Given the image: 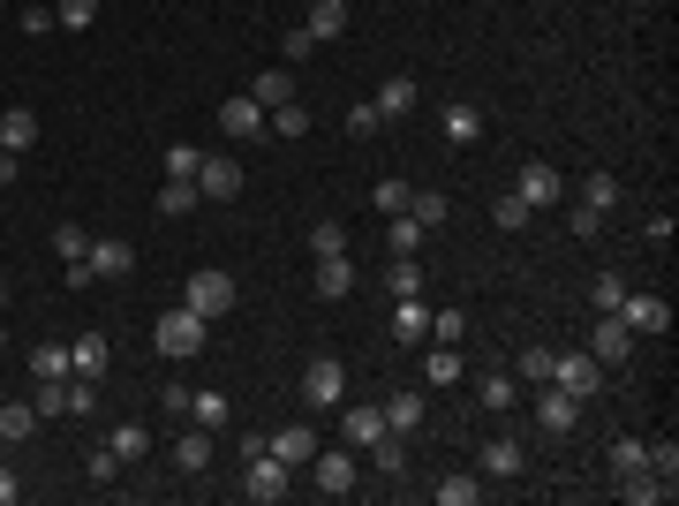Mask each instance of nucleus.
<instances>
[{
  "mask_svg": "<svg viewBox=\"0 0 679 506\" xmlns=\"http://www.w3.org/2000/svg\"><path fill=\"white\" fill-rule=\"evenodd\" d=\"M204 340H212V318H196L189 303H174L167 318L152 326V347H159L167 363H189V355H204Z\"/></svg>",
  "mask_w": 679,
  "mask_h": 506,
  "instance_id": "nucleus-1",
  "label": "nucleus"
},
{
  "mask_svg": "<svg viewBox=\"0 0 679 506\" xmlns=\"http://www.w3.org/2000/svg\"><path fill=\"white\" fill-rule=\"evenodd\" d=\"M181 303H189L196 318H227V311L242 303V288H234V273H219V265H204V273H189V288H181Z\"/></svg>",
  "mask_w": 679,
  "mask_h": 506,
  "instance_id": "nucleus-2",
  "label": "nucleus"
},
{
  "mask_svg": "<svg viewBox=\"0 0 679 506\" xmlns=\"http://www.w3.org/2000/svg\"><path fill=\"white\" fill-rule=\"evenodd\" d=\"M287 492H295V469H287V461H272V454H249V461H242V499L280 506Z\"/></svg>",
  "mask_w": 679,
  "mask_h": 506,
  "instance_id": "nucleus-3",
  "label": "nucleus"
},
{
  "mask_svg": "<svg viewBox=\"0 0 679 506\" xmlns=\"http://www.w3.org/2000/svg\"><path fill=\"white\" fill-rule=\"evenodd\" d=\"M347 401V363L340 355H310L303 363V408H340Z\"/></svg>",
  "mask_w": 679,
  "mask_h": 506,
  "instance_id": "nucleus-4",
  "label": "nucleus"
},
{
  "mask_svg": "<svg viewBox=\"0 0 679 506\" xmlns=\"http://www.w3.org/2000/svg\"><path fill=\"white\" fill-rule=\"evenodd\" d=\"M513 197H521L528 212H551V204H566V174L551 167V160H528V167L513 174Z\"/></svg>",
  "mask_w": 679,
  "mask_h": 506,
  "instance_id": "nucleus-5",
  "label": "nucleus"
},
{
  "mask_svg": "<svg viewBox=\"0 0 679 506\" xmlns=\"http://www.w3.org/2000/svg\"><path fill=\"white\" fill-rule=\"evenodd\" d=\"M219 137H234V144H257V137H272V129H265V106H257L249 91H234V99L219 106Z\"/></svg>",
  "mask_w": 679,
  "mask_h": 506,
  "instance_id": "nucleus-6",
  "label": "nucleus"
},
{
  "mask_svg": "<svg viewBox=\"0 0 679 506\" xmlns=\"http://www.w3.org/2000/svg\"><path fill=\"white\" fill-rule=\"evenodd\" d=\"M377 439H385V408H370V401H355V408H347V401H340V446L370 454Z\"/></svg>",
  "mask_w": 679,
  "mask_h": 506,
  "instance_id": "nucleus-7",
  "label": "nucleus"
},
{
  "mask_svg": "<svg viewBox=\"0 0 679 506\" xmlns=\"http://www.w3.org/2000/svg\"><path fill=\"white\" fill-rule=\"evenodd\" d=\"M310 484L325 499H347L355 492V446H333V454H310Z\"/></svg>",
  "mask_w": 679,
  "mask_h": 506,
  "instance_id": "nucleus-8",
  "label": "nucleus"
},
{
  "mask_svg": "<svg viewBox=\"0 0 679 506\" xmlns=\"http://www.w3.org/2000/svg\"><path fill=\"white\" fill-rule=\"evenodd\" d=\"M551 385H566L574 401H589V393L604 385V363H597V355H551Z\"/></svg>",
  "mask_w": 679,
  "mask_h": 506,
  "instance_id": "nucleus-9",
  "label": "nucleus"
},
{
  "mask_svg": "<svg viewBox=\"0 0 679 506\" xmlns=\"http://www.w3.org/2000/svg\"><path fill=\"white\" fill-rule=\"evenodd\" d=\"M589 355H597L604 370L635 355V333H627V318H619V311H597V340H589Z\"/></svg>",
  "mask_w": 679,
  "mask_h": 506,
  "instance_id": "nucleus-10",
  "label": "nucleus"
},
{
  "mask_svg": "<svg viewBox=\"0 0 679 506\" xmlns=\"http://www.w3.org/2000/svg\"><path fill=\"white\" fill-rule=\"evenodd\" d=\"M196 197H212V204H234V197H242V167L212 152V160L196 167Z\"/></svg>",
  "mask_w": 679,
  "mask_h": 506,
  "instance_id": "nucleus-11",
  "label": "nucleus"
},
{
  "mask_svg": "<svg viewBox=\"0 0 679 506\" xmlns=\"http://www.w3.org/2000/svg\"><path fill=\"white\" fill-rule=\"evenodd\" d=\"M574 416H581V401L566 393V385H536V423L559 439V431H574Z\"/></svg>",
  "mask_w": 679,
  "mask_h": 506,
  "instance_id": "nucleus-12",
  "label": "nucleus"
},
{
  "mask_svg": "<svg viewBox=\"0 0 679 506\" xmlns=\"http://www.w3.org/2000/svg\"><path fill=\"white\" fill-rule=\"evenodd\" d=\"M265 454H272V461H287V469H310L318 431H310V423H287V431H272V439H265Z\"/></svg>",
  "mask_w": 679,
  "mask_h": 506,
  "instance_id": "nucleus-13",
  "label": "nucleus"
},
{
  "mask_svg": "<svg viewBox=\"0 0 679 506\" xmlns=\"http://www.w3.org/2000/svg\"><path fill=\"white\" fill-rule=\"evenodd\" d=\"M619 318H627V333L642 340V333H665L672 326V311H665V295H635L627 288V303H619Z\"/></svg>",
  "mask_w": 679,
  "mask_h": 506,
  "instance_id": "nucleus-14",
  "label": "nucleus"
},
{
  "mask_svg": "<svg viewBox=\"0 0 679 506\" xmlns=\"http://www.w3.org/2000/svg\"><path fill=\"white\" fill-rule=\"evenodd\" d=\"M521 469H528V446H521L513 431L484 439V477H521Z\"/></svg>",
  "mask_w": 679,
  "mask_h": 506,
  "instance_id": "nucleus-15",
  "label": "nucleus"
},
{
  "mask_svg": "<svg viewBox=\"0 0 679 506\" xmlns=\"http://www.w3.org/2000/svg\"><path fill=\"white\" fill-rule=\"evenodd\" d=\"M415 99H423V91H415V76H385L370 106H377L385 122H408V114H415Z\"/></svg>",
  "mask_w": 679,
  "mask_h": 506,
  "instance_id": "nucleus-16",
  "label": "nucleus"
},
{
  "mask_svg": "<svg viewBox=\"0 0 679 506\" xmlns=\"http://www.w3.org/2000/svg\"><path fill=\"white\" fill-rule=\"evenodd\" d=\"M174 469H181V477H204V469H212V431H196V423L174 431Z\"/></svg>",
  "mask_w": 679,
  "mask_h": 506,
  "instance_id": "nucleus-17",
  "label": "nucleus"
},
{
  "mask_svg": "<svg viewBox=\"0 0 679 506\" xmlns=\"http://www.w3.org/2000/svg\"><path fill=\"white\" fill-rule=\"evenodd\" d=\"M68 363H76V378H106V363H114V340H106V333L68 340Z\"/></svg>",
  "mask_w": 679,
  "mask_h": 506,
  "instance_id": "nucleus-18",
  "label": "nucleus"
},
{
  "mask_svg": "<svg viewBox=\"0 0 679 506\" xmlns=\"http://www.w3.org/2000/svg\"><path fill=\"white\" fill-rule=\"evenodd\" d=\"M438 137H446V144H476V137H484V114H476L469 99H453V106L438 114Z\"/></svg>",
  "mask_w": 679,
  "mask_h": 506,
  "instance_id": "nucleus-19",
  "label": "nucleus"
},
{
  "mask_svg": "<svg viewBox=\"0 0 679 506\" xmlns=\"http://www.w3.org/2000/svg\"><path fill=\"white\" fill-rule=\"evenodd\" d=\"M30 144H38V114H30V106H8V114H0V152L23 160Z\"/></svg>",
  "mask_w": 679,
  "mask_h": 506,
  "instance_id": "nucleus-20",
  "label": "nucleus"
},
{
  "mask_svg": "<svg viewBox=\"0 0 679 506\" xmlns=\"http://www.w3.org/2000/svg\"><path fill=\"white\" fill-rule=\"evenodd\" d=\"M129 273H137L129 242H91V280H129Z\"/></svg>",
  "mask_w": 679,
  "mask_h": 506,
  "instance_id": "nucleus-21",
  "label": "nucleus"
},
{
  "mask_svg": "<svg viewBox=\"0 0 679 506\" xmlns=\"http://www.w3.org/2000/svg\"><path fill=\"white\" fill-rule=\"evenodd\" d=\"M189 423H196V431H212V439H219V431H227V423H234V408H227V393H212V385H204V393H189Z\"/></svg>",
  "mask_w": 679,
  "mask_h": 506,
  "instance_id": "nucleus-22",
  "label": "nucleus"
},
{
  "mask_svg": "<svg viewBox=\"0 0 679 506\" xmlns=\"http://www.w3.org/2000/svg\"><path fill=\"white\" fill-rule=\"evenodd\" d=\"M385 431H400V439L423 431V393H415V385H400V393L385 401Z\"/></svg>",
  "mask_w": 679,
  "mask_h": 506,
  "instance_id": "nucleus-23",
  "label": "nucleus"
},
{
  "mask_svg": "<svg viewBox=\"0 0 679 506\" xmlns=\"http://www.w3.org/2000/svg\"><path fill=\"white\" fill-rule=\"evenodd\" d=\"M423 333H431V311H423V295L393 303V340H400V347H423Z\"/></svg>",
  "mask_w": 679,
  "mask_h": 506,
  "instance_id": "nucleus-24",
  "label": "nucleus"
},
{
  "mask_svg": "<svg viewBox=\"0 0 679 506\" xmlns=\"http://www.w3.org/2000/svg\"><path fill=\"white\" fill-rule=\"evenodd\" d=\"M303 30H310L318 46H333L340 30H347V0H310V15H303Z\"/></svg>",
  "mask_w": 679,
  "mask_h": 506,
  "instance_id": "nucleus-25",
  "label": "nucleus"
},
{
  "mask_svg": "<svg viewBox=\"0 0 679 506\" xmlns=\"http://www.w3.org/2000/svg\"><path fill=\"white\" fill-rule=\"evenodd\" d=\"M619 492H627L635 506H665L679 484H672V477H657V469H642V477H619Z\"/></svg>",
  "mask_w": 679,
  "mask_h": 506,
  "instance_id": "nucleus-26",
  "label": "nucleus"
},
{
  "mask_svg": "<svg viewBox=\"0 0 679 506\" xmlns=\"http://www.w3.org/2000/svg\"><path fill=\"white\" fill-rule=\"evenodd\" d=\"M355 280H362V273H355L347 257H318V295H325V303H340V295H355Z\"/></svg>",
  "mask_w": 679,
  "mask_h": 506,
  "instance_id": "nucleus-27",
  "label": "nucleus"
},
{
  "mask_svg": "<svg viewBox=\"0 0 679 506\" xmlns=\"http://www.w3.org/2000/svg\"><path fill=\"white\" fill-rule=\"evenodd\" d=\"M446 212H453V204H446V189H408V219H415L423 235H431V227H446Z\"/></svg>",
  "mask_w": 679,
  "mask_h": 506,
  "instance_id": "nucleus-28",
  "label": "nucleus"
},
{
  "mask_svg": "<svg viewBox=\"0 0 679 506\" xmlns=\"http://www.w3.org/2000/svg\"><path fill=\"white\" fill-rule=\"evenodd\" d=\"M423 378H431V385H461V378H469V363H461V347H446V340H438V347L423 355Z\"/></svg>",
  "mask_w": 679,
  "mask_h": 506,
  "instance_id": "nucleus-29",
  "label": "nucleus"
},
{
  "mask_svg": "<svg viewBox=\"0 0 679 506\" xmlns=\"http://www.w3.org/2000/svg\"><path fill=\"white\" fill-rule=\"evenodd\" d=\"M385 295H393V303L423 295V265H415V257H393V265H385Z\"/></svg>",
  "mask_w": 679,
  "mask_h": 506,
  "instance_id": "nucleus-30",
  "label": "nucleus"
},
{
  "mask_svg": "<svg viewBox=\"0 0 679 506\" xmlns=\"http://www.w3.org/2000/svg\"><path fill=\"white\" fill-rule=\"evenodd\" d=\"M30 378H76L68 347H61V340H38V347H30Z\"/></svg>",
  "mask_w": 679,
  "mask_h": 506,
  "instance_id": "nucleus-31",
  "label": "nucleus"
},
{
  "mask_svg": "<svg viewBox=\"0 0 679 506\" xmlns=\"http://www.w3.org/2000/svg\"><path fill=\"white\" fill-rule=\"evenodd\" d=\"M106 446H114V461L129 469V461H144V454H152V431H144V423H114V439H106Z\"/></svg>",
  "mask_w": 679,
  "mask_h": 506,
  "instance_id": "nucleus-32",
  "label": "nucleus"
},
{
  "mask_svg": "<svg viewBox=\"0 0 679 506\" xmlns=\"http://www.w3.org/2000/svg\"><path fill=\"white\" fill-rule=\"evenodd\" d=\"M476 393H484V408H491V416H507L513 393H521V378H513V370H484V385H476Z\"/></svg>",
  "mask_w": 679,
  "mask_h": 506,
  "instance_id": "nucleus-33",
  "label": "nucleus"
},
{
  "mask_svg": "<svg viewBox=\"0 0 679 506\" xmlns=\"http://www.w3.org/2000/svg\"><path fill=\"white\" fill-rule=\"evenodd\" d=\"M249 99H257V106H265V114H272V106H287V99H295V76H287V68H265V76H257V91H249Z\"/></svg>",
  "mask_w": 679,
  "mask_h": 506,
  "instance_id": "nucleus-34",
  "label": "nucleus"
},
{
  "mask_svg": "<svg viewBox=\"0 0 679 506\" xmlns=\"http://www.w3.org/2000/svg\"><path fill=\"white\" fill-rule=\"evenodd\" d=\"M574 204H589V212H604V219H612V212H619V181H612V174H589Z\"/></svg>",
  "mask_w": 679,
  "mask_h": 506,
  "instance_id": "nucleus-35",
  "label": "nucleus"
},
{
  "mask_svg": "<svg viewBox=\"0 0 679 506\" xmlns=\"http://www.w3.org/2000/svg\"><path fill=\"white\" fill-rule=\"evenodd\" d=\"M370 469H377V477H400V469H408V439H400V431H385V439L370 446Z\"/></svg>",
  "mask_w": 679,
  "mask_h": 506,
  "instance_id": "nucleus-36",
  "label": "nucleus"
},
{
  "mask_svg": "<svg viewBox=\"0 0 679 506\" xmlns=\"http://www.w3.org/2000/svg\"><path fill=\"white\" fill-rule=\"evenodd\" d=\"M196 204H204V197H196V181H167V189H159V219H189Z\"/></svg>",
  "mask_w": 679,
  "mask_h": 506,
  "instance_id": "nucleus-37",
  "label": "nucleus"
},
{
  "mask_svg": "<svg viewBox=\"0 0 679 506\" xmlns=\"http://www.w3.org/2000/svg\"><path fill=\"white\" fill-rule=\"evenodd\" d=\"M265 129H272V137H303V129H310V106H303V99H287V106H272V114H265Z\"/></svg>",
  "mask_w": 679,
  "mask_h": 506,
  "instance_id": "nucleus-38",
  "label": "nucleus"
},
{
  "mask_svg": "<svg viewBox=\"0 0 679 506\" xmlns=\"http://www.w3.org/2000/svg\"><path fill=\"white\" fill-rule=\"evenodd\" d=\"M385 250H393V257H415V250H423V227H415L408 212H393V227H385Z\"/></svg>",
  "mask_w": 679,
  "mask_h": 506,
  "instance_id": "nucleus-39",
  "label": "nucleus"
},
{
  "mask_svg": "<svg viewBox=\"0 0 679 506\" xmlns=\"http://www.w3.org/2000/svg\"><path fill=\"white\" fill-rule=\"evenodd\" d=\"M38 431V408H23V401H0V439L15 446V439H30Z\"/></svg>",
  "mask_w": 679,
  "mask_h": 506,
  "instance_id": "nucleus-40",
  "label": "nucleus"
},
{
  "mask_svg": "<svg viewBox=\"0 0 679 506\" xmlns=\"http://www.w3.org/2000/svg\"><path fill=\"white\" fill-rule=\"evenodd\" d=\"M310 257H347V227H340V219H318V227H310Z\"/></svg>",
  "mask_w": 679,
  "mask_h": 506,
  "instance_id": "nucleus-41",
  "label": "nucleus"
},
{
  "mask_svg": "<svg viewBox=\"0 0 679 506\" xmlns=\"http://www.w3.org/2000/svg\"><path fill=\"white\" fill-rule=\"evenodd\" d=\"M528 219H536V212H528V204H521V197H491V227H507V235H521V227H528Z\"/></svg>",
  "mask_w": 679,
  "mask_h": 506,
  "instance_id": "nucleus-42",
  "label": "nucleus"
},
{
  "mask_svg": "<svg viewBox=\"0 0 679 506\" xmlns=\"http://www.w3.org/2000/svg\"><path fill=\"white\" fill-rule=\"evenodd\" d=\"M53 250H61V265H76V257H91V235H84L76 219H61V227H53Z\"/></svg>",
  "mask_w": 679,
  "mask_h": 506,
  "instance_id": "nucleus-43",
  "label": "nucleus"
},
{
  "mask_svg": "<svg viewBox=\"0 0 679 506\" xmlns=\"http://www.w3.org/2000/svg\"><path fill=\"white\" fill-rule=\"evenodd\" d=\"M642 469H650V446L642 439H619L612 446V477H642Z\"/></svg>",
  "mask_w": 679,
  "mask_h": 506,
  "instance_id": "nucleus-44",
  "label": "nucleus"
},
{
  "mask_svg": "<svg viewBox=\"0 0 679 506\" xmlns=\"http://www.w3.org/2000/svg\"><path fill=\"white\" fill-rule=\"evenodd\" d=\"M513 378H521V385H551V347H528V355L513 363Z\"/></svg>",
  "mask_w": 679,
  "mask_h": 506,
  "instance_id": "nucleus-45",
  "label": "nucleus"
},
{
  "mask_svg": "<svg viewBox=\"0 0 679 506\" xmlns=\"http://www.w3.org/2000/svg\"><path fill=\"white\" fill-rule=\"evenodd\" d=\"M196 167H204L196 144H167V181H196Z\"/></svg>",
  "mask_w": 679,
  "mask_h": 506,
  "instance_id": "nucleus-46",
  "label": "nucleus"
},
{
  "mask_svg": "<svg viewBox=\"0 0 679 506\" xmlns=\"http://www.w3.org/2000/svg\"><path fill=\"white\" fill-rule=\"evenodd\" d=\"M476 499H484L476 477H446V484H438V506H476Z\"/></svg>",
  "mask_w": 679,
  "mask_h": 506,
  "instance_id": "nucleus-47",
  "label": "nucleus"
},
{
  "mask_svg": "<svg viewBox=\"0 0 679 506\" xmlns=\"http://www.w3.org/2000/svg\"><path fill=\"white\" fill-rule=\"evenodd\" d=\"M61 393H68V416H91L99 408V378H68Z\"/></svg>",
  "mask_w": 679,
  "mask_h": 506,
  "instance_id": "nucleus-48",
  "label": "nucleus"
},
{
  "mask_svg": "<svg viewBox=\"0 0 679 506\" xmlns=\"http://www.w3.org/2000/svg\"><path fill=\"white\" fill-rule=\"evenodd\" d=\"M461 333H469V318H461V311H431V340L461 347Z\"/></svg>",
  "mask_w": 679,
  "mask_h": 506,
  "instance_id": "nucleus-49",
  "label": "nucleus"
},
{
  "mask_svg": "<svg viewBox=\"0 0 679 506\" xmlns=\"http://www.w3.org/2000/svg\"><path fill=\"white\" fill-rule=\"evenodd\" d=\"M377 129H385V114H377V106H370V99H362V106H355V114H347V137H355V144H362V137H377Z\"/></svg>",
  "mask_w": 679,
  "mask_h": 506,
  "instance_id": "nucleus-50",
  "label": "nucleus"
},
{
  "mask_svg": "<svg viewBox=\"0 0 679 506\" xmlns=\"http://www.w3.org/2000/svg\"><path fill=\"white\" fill-rule=\"evenodd\" d=\"M84 477H91V484H114V477H121V461H114V446H99V454H84Z\"/></svg>",
  "mask_w": 679,
  "mask_h": 506,
  "instance_id": "nucleus-51",
  "label": "nucleus"
},
{
  "mask_svg": "<svg viewBox=\"0 0 679 506\" xmlns=\"http://www.w3.org/2000/svg\"><path fill=\"white\" fill-rule=\"evenodd\" d=\"M99 23V0H61V30H91Z\"/></svg>",
  "mask_w": 679,
  "mask_h": 506,
  "instance_id": "nucleus-52",
  "label": "nucleus"
},
{
  "mask_svg": "<svg viewBox=\"0 0 679 506\" xmlns=\"http://www.w3.org/2000/svg\"><path fill=\"white\" fill-rule=\"evenodd\" d=\"M377 212H385V219L408 212V181H377Z\"/></svg>",
  "mask_w": 679,
  "mask_h": 506,
  "instance_id": "nucleus-53",
  "label": "nucleus"
},
{
  "mask_svg": "<svg viewBox=\"0 0 679 506\" xmlns=\"http://www.w3.org/2000/svg\"><path fill=\"white\" fill-rule=\"evenodd\" d=\"M619 303H627V280L604 273V280H597V311H619Z\"/></svg>",
  "mask_w": 679,
  "mask_h": 506,
  "instance_id": "nucleus-54",
  "label": "nucleus"
},
{
  "mask_svg": "<svg viewBox=\"0 0 679 506\" xmlns=\"http://www.w3.org/2000/svg\"><path fill=\"white\" fill-rule=\"evenodd\" d=\"M650 469H657V477H679V446H672V439L650 446Z\"/></svg>",
  "mask_w": 679,
  "mask_h": 506,
  "instance_id": "nucleus-55",
  "label": "nucleus"
},
{
  "mask_svg": "<svg viewBox=\"0 0 679 506\" xmlns=\"http://www.w3.org/2000/svg\"><path fill=\"white\" fill-rule=\"evenodd\" d=\"M159 408H167V416H189V385H181V378L159 385Z\"/></svg>",
  "mask_w": 679,
  "mask_h": 506,
  "instance_id": "nucleus-56",
  "label": "nucleus"
},
{
  "mask_svg": "<svg viewBox=\"0 0 679 506\" xmlns=\"http://www.w3.org/2000/svg\"><path fill=\"white\" fill-rule=\"evenodd\" d=\"M566 227H574V235H581V242H589V235H597V227H604V212H589V204H574V212H566Z\"/></svg>",
  "mask_w": 679,
  "mask_h": 506,
  "instance_id": "nucleus-57",
  "label": "nucleus"
},
{
  "mask_svg": "<svg viewBox=\"0 0 679 506\" xmlns=\"http://www.w3.org/2000/svg\"><path fill=\"white\" fill-rule=\"evenodd\" d=\"M310 53H318V38H310V30L295 23V30H287V61H310Z\"/></svg>",
  "mask_w": 679,
  "mask_h": 506,
  "instance_id": "nucleus-58",
  "label": "nucleus"
},
{
  "mask_svg": "<svg viewBox=\"0 0 679 506\" xmlns=\"http://www.w3.org/2000/svg\"><path fill=\"white\" fill-rule=\"evenodd\" d=\"M23 499V477H15V469H0V506H15Z\"/></svg>",
  "mask_w": 679,
  "mask_h": 506,
  "instance_id": "nucleus-59",
  "label": "nucleus"
},
{
  "mask_svg": "<svg viewBox=\"0 0 679 506\" xmlns=\"http://www.w3.org/2000/svg\"><path fill=\"white\" fill-rule=\"evenodd\" d=\"M15 174H23V160H15V152H0V189H15Z\"/></svg>",
  "mask_w": 679,
  "mask_h": 506,
  "instance_id": "nucleus-60",
  "label": "nucleus"
},
{
  "mask_svg": "<svg viewBox=\"0 0 679 506\" xmlns=\"http://www.w3.org/2000/svg\"><path fill=\"white\" fill-rule=\"evenodd\" d=\"M0 347H8V318H0Z\"/></svg>",
  "mask_w": 679,
  "mask_h": 506,
  "instance_id": "nucleus-61",
  "label": "nucleus"
},
{
  "mask_svg": "<svg viewBox=\"0 0 679 506\" xmlns=\"http://www.w3.org/2000/svg\"><path fill=\"white\" fill-rule=\"evenodd\" d=\"M0 401H8V393H0Z\"/></svg>",
  "mask_w": 679,
  "mask_h": 506,
  "instance_id": "nucleus-62",
  "label": "nucleus"
},
{
  "mask_svg": "<svg viewBox=\"0 0 679 506\" xmlns=\"http://www.w3.org/2000/svg\"><path fill=\"white\" fill-rule=\"evenodd\" d=\"M0 446H8V439H0Z\"/></svg>",
  "mask_w": 679,
  "mask_h": 506,
  "instance_id": "nucleus-63",
  "label": "nucleus"
}]
</instances>
